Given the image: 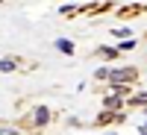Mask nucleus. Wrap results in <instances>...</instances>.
Segmentation results:
<instances>
[{
  "label": "nucleus",
  "instance_id": "f257e3e1",
  "mask_svg": "<svg viewBox=\"0 0 147 135\" xmlns=\"http://www.w3.org/2000/svg\"><path fill=\"white\" fill-rule=\"evenodd\" d=\"M132 77H136V71H132V68H121V71H112V73H109V82L124 85V82H132Z\"/></svg>",
  "mask_w": 147,
  "mask_h": 135
},
{
  "label": "nucleus",
  "instance_id": "f03ea898",
  "mask_svg": "<svg viewBox=\"0 0 147 135\" xmlns=\"http://www.w3.org/2000/svg\"><path fill=\"white\" fill-rule=\"evenodd\" d=\"M47 118H50V112H47L44 106L35 109V126H44V124H47Z\"/></svg>",
  "mask_w": 147,
  "mask_h": 135
},
{
  "label": "nucleus",
  "instance_id": "7ed1b4c3",
  "mask_svg": "<svg viewBox=\"0 0 147 135\" xmlns=\"http://www.w3.org/2000/svg\"><path fill=\"white\" fill-rule=\"evenodd\" d=\"M56 44H59V50H62V53H71V50H74L71 41H56Z\"/></svg>",
  "mask_w": 147,
  "mask_h": 135
},
{
  "label": "nucleus",
  "instance_id": "20e7f679",
  "mask_svg": "<svg viewBox=\"0 0 147 135\" xmlns=\"http://www.w3.org/2000/svg\"><path fill=\"white\" fill-rule=\"evenodd\" d=\"M0 71H12V59H3V62H0Z\"/></svg>",
  "mask_w": 147,
  "mask_h": 135
},
{
  "label": "nucleus",
  "instance_id": "39448f33",
  "mask_svg": "<svg viewBox=\"0 0 147 135\" xmlns=\"http://www.w3.org/2000/svg\"><path fill=\"white\" fill-rule=\"evenodd\" d=\"M141 103H147V94H141V97H136V106H141Z\"/></svg>",
  "mask_w": 147,
  "mask_h": 135
},
{
  "label": "nucleus",
  "instance_id": "423d86ee",
  "mask_svg": "<svg viewBox=\"0 0 147 135\" xmlns=\"http://www.w3.org/2000/svg\"><path fill=\"white\" fill-rule=\"evenodd\" d=\"M0 135H15L12 129H6V126H0Z\"/></svg>",
  "mask_w": 147,
  "mask_h": 135
},
{
  "label": "nucleus",
  "instance_id": "0eeeda50",
  "mask_svg": "<svg viewBox=\"0 0 147 135\" xmlns=\"http://www.w3.org/2000/svg\"><path fill=\"white\" fill-rule=\"evenodd\" d=\"M144 129H147V126H144Z\"/></svg>",
  "mask_w": 147,
  "mask_h": 135
}]
</instances>
